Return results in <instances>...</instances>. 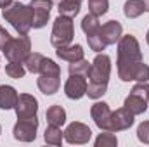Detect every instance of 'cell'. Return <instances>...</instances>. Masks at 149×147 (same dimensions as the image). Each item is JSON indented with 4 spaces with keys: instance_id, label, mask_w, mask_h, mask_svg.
Returning a JSON list of instances; mask_svg holds the SVG:
<instances>
[{
    "instance_id": "cell-1",
    "label": "cell",
    "mask_w": 149,
    "mask_h": 147,
    "mask_svg": "<svg viewBox=\"0 0 149 147\" xmlns=\"http://www.w3.org/2000/svg\"><path fill=\"white\" fill-rule=\"evenodd\" d=\"M142 52L137 38L134 35H125L118 42V78L121 81H134L137 68L142 64Z\"/></svg>"
},
{
    "instance_id": "cell-2",
    "label": "cell",
    "mask_w": 149,
    "mask_h": 147,
    "mask_svg": "<svg viewBox=\"0 0 149 147\" xmlns=\"http://www.w3.org/2000/svg\"><path fill=\"white\" fill-rule=\"evenodd\" d=\"M2 17L7 23H10V26L19 35H28L33 28V10L26 3L12 2L9 7L2 9Z\"/></svg>"
},
{
    "instance_id": "cell-3",
    "label": "cell",
    "mask_w": 149,
    "mask_h": 147,
    "mask_svg": "<svg viewBox=\"0 0 149 147\" xmlns=\"http://www.w3.org/2000/svg\"><path fill=\"white\" fill-rule=\"evenodd\" d=\"M37 85L43 95H54L61 88V68L52 59H43Z\"/></svg>"
},
{
    "instance_id": "cell-4",
    "label": "cell",
    "mask_w": 149,
    "mask_h": 147,
    "mask_svg": "<svg viewBox=\"0 0 149 147\" xmlns=\"http://www.w3.org/2000/svg\"><path fill=\"white\" fill-rule=\"evenodd\" d=\"M74 37V26L73 19L66 17V16H57L52 26V33H50V43L52 47L59 49V47H66L73 42Z\"/></svg>"
},
{
    "instance_id": "cell-5",
    "label": "cell",
    "mask_w": 149,
    "mask_h": 147,
    "mask_svg": "<svg viewBox=\"0 0 149 147\" xmlns=\"http://www.w3.org/2000/svg\"><path fill=\"white\" fill-rule=\"evenodd\" d=\"M2 52L7 57V61L24 62V59L31 54V42L28 35H19L17 38H10L2 49Z\"/></svg>"
},
{
    "instance_id": "cell-6",
    "label": "cell",
    "mask_w": 149,
    "mask_h": 147,
    "mask_svg": "<svg viewBox=\"0 0 149 147\" xmlns=\"http://www.w3.org/2000/svg\"><path fill=\"white\" fill-rule=\"evenodd\" d=\"M109 74H111V59L108 54H97L95 59L90 64V71H88V81L90 83H101V85H108L109 81Z\"/></svg>"
},
{
    "instance_id": "cell-7",
    "label": "cell",
    "mask_w": 149,
    "mask_h": 147,
    "mask_svg": "<svg viewBox=\"0 0 149 147\" xmlns=\"http://www.w3.org/2000/svg\"><path fill=\"white\" fill-rule=\"evenodd\" d=\"M37 130H38V118H23L17 119V123L12 128L14 139L19 142H33L37 139Z\"/></svg>"
},
{
    "instance_id": "cell-8",
    "label": "cell",
    "mask_w": 149,
    "mask_h": 147,
    "mask_svg": "<svg viewBox=\"0 0 149 147\" xmlns=\"http://www.w3.org/2000/svg\"><path fill=\"white\" fill-rule=\"evenodd\" d=\"M64 139L66 142L70 144H87L90 139H92V130L85 125V123H80V121H73L66 126L64 130Z\"/></svg>"
},
{
    "instance_id": "cell-9",
    "label": "cell",
    "mask_w": 149,
    "mask_h": 147,
    "mask_svg": "<svg viewBox=\"0 0 149 147\" xmlns=\"http://www.w3.org/2000/svg\"><path fill=\"white\" fill-rule=\"evenodd\" d=\"M52 0H31L30 7L33 10V28L40 30L47 24L50 17V9H52Z\"/></svg>"
},
{
    "instance_id": "cell-10",
    "label": "cell",
    "mask_w": 149,
    "mask_h": 147,
    "mask_svg": "<svg viewBox=\"0 0 149 147\" xmlns=\"http://www.w3.org/2000/svg\"><path fill=\"white\" fill-rule=\"evenodd\" d=\"M14 111H16L17 119L33 118V116H37V112H38V101L31 94H19L17 102L14 106Z\"/></svg>"
},
{
    "instance_id": "cell-11",
    "label": "cell",
    "mask_w": 149,
    "mask_h": 147,
    "mask_svg": "<svg viewBox=\"0 0 149 147\" xmlns=\"http://www.w3.org/2000/svg\"><path fill=\"white\" fill-rule=\"evenodd\" d=\"M64 94L71 101H78L83 95H87V80H85V76L70 74V78L64 83Z\"/></svg>"
},
{
    "instance_id": "cell-12",
    "label": "cell",
    "mask_w": 149,
    "mask_h": 147,
    "mask_svg": "<svg viewBox=\"0 0 149 147\" xmlns=\"http://www.w3.org/2000/svg\"><path fill=\"white\" fill-rule=\"evenodd\" d=\"M134 114L127 107H120V109L111 112V119H109V132H123L128 130L134 125Z\"/></svg>"
},
{
    "instance_id": "cell-13",
    "label": "cell",
    "mask_w": 149,
    "mask_h": 147,
    "mask_svg": "<svg viewBox=\"0 0 149 147\" xmlns=\"http://www.w3.org/2000/svg\"><path fill=\"white\" fill-rule=\"evenodd\" d=\"M111 112L113 111L109 109V104L106 102H95L92 107H90V116L94 119V123L104 132L108 130L109 132V119H111Z\"/></svg>"
},
{
    "instance_id": "cell-14",
    "label": "cell",
    "mask_w": 149,
    "mask_h": 147,
    "mask_svg": "<svg viewBox=\"0 0 149 147\" xmlns=\"http://www.w3.org/2000/svg\"><path fill=\"white\" fill-rule=\"evenodd\" d=\"M101 35L106 45H116L123 37V26L118 21H108L101 26Z\"/></svg>"
},
{
    "instance_id": "cell-15",
    "label": "cell",
    "mask_w": 149,
    "mask_h": 147,
    "mask_svg": "<svg viewBox=\"0 0 149 147\" xmlns=\"http://www.w3.org/2000/svg\"><path fill=\"white\" fill-rule=\"evenodd\" d=\"M56 54H57V57L63 59V61L74 62V61H78V59H83V47L78 45V43H74V45L70 43V45H66V47H59V49L56 50Z\"/></svg>"
},
{
    "instance_id": "cell-16",
    "label": "cell",
    "mask_w": 149,
    "mask_h": 147,
    "mask_svg": "<svg viewBox=\"0 0 149 147\" xmlns=\"http://www.w3.org/2000/svg\"><path fill=\"white\" fill-rule=\"evenodd\" d=\"M17 92L14 87L10 85H2L0 87V109L3 111H9V109H14L16 102H17Z\"/></svg>"
},
{
    "instance_id": "cell-17",
    "label": "cell",
    "mask_w": 149,
    "mask_h": 147,
    "mask_svg": "<svg viewBox=\"0 0 149 147\" xmlns=\"http://www.w3.org/2000/svg\"><path fill=\"white\" fill-rule=\"evenodd\" d=\"M123 107H127V109L130 111L134 116H139V114H144V112L148 111L149 104H148V101H146V99H142V97H139V95L130 94V95L125 99Z\"/></svg>"
},
{
    "instance_id": "cell-18",
    "label": "cell",
    "mask_w": 149,
    "mask_h": 147,
    "mask_svg": "<svg viewBox=\"0 0 149 147\" xmlns=\"http://www.w3.org/2000/svg\"><path fill=\"white\" fill-rule=\"evenodd\" d=\"M45 119L49 125H54V126H63L66 123V111L63 109L59 104H54L50 106L47 112H45Z\"/></svg>"
},
{
    "instance_id": "cell-19",
    "label": "cell",
    "mask_w": 149,
    "mask_h": 147,
    "mask_svg": "<svg viewBox=\"0 0 149 147\" xmlns=\"http://www.w3.org/2000/svg\"><path fill=\"white\" fill-rule=\"evenodd\" d=\"M81 2L83 0H59L57 10H59L61 16H66V17L73 19L74 16L80 12V9H81Z\"/></svg>"
},
{
    "instance_id": "cell-20",
    "label": "cell",
    "mask_w": 149,
    "mask_h": 147,
    "mask_svg": "<svg viewBox=\"0 0 149 147\" xmlns=\"http://www.w3.org/2000/svg\"><path fill=\"white\" fill-rule=\"evenodd\" d=\"M43 139L47 144L50 146H61L63 140H64V132L61 130V126H54V125H49L45 128V133H43Z\"/></svg>"
},
{
    "instance_id": "cell-21",
    "label": "cell",
    "mask_w": 149,
    "mask_h": 147,
    "mask_svg": "<svg viewBox=\"0 0 149 147\" xmlns=\"http://www.w3.org/2000/svg\"><path fill=\"white\" fill-rule=\"evenodd\" d=\"M144 2L142 0H127L125 5H123V14L128 17V19H135L139 16L144 14Z\"/></svg>"
},
{
    "instance_id": "cell-22",
    "label": "cell",
    "mask_w": 149,
    "mask_h": 147,
    "mask_svg": "<svg viewBox=\"0 0 149 147\" xmlns=\"http://www.w3.org/2000/svg\"><path fill=\"white\" fill-rule=\"evenodd\" d=\"M101 28V23H99V16L88 12L83 19H81V30L85 35H90V33H95L97 30Z\"/></svg>"
},
{
    "instance_id": "cell-23",
    "label": "cell",
    "mask_w": 149,
    "mask_h": 147,
    "mask_svg": "<svg viewBox=\"0 0 149 147\" xmlns=\"http://www.w3.org/2000/svg\"><path fill=\"white\" fill-rule=\"evenodd\" d=\"M43 55L42 54H38V52H31L26 59H24V68H26V71H30V73H40V68H42V62H43Z\"/></svg>"
},
{
    "instance_id": "cell-24",
    "label": "cell",
    "mask_w": 149,
    "mask_h": 147,
    "mask_svg": "<svg viewBox=\"0 0 149 147\" xmlns=\"http://www.w3.org/2000/svg\"><path fill=\"white\" fill-rule=\"evenodd\" d=\"M90 64L92 62H88V61H85V59H78V61H74V62H70V68H68V71L70 74H81V76H88V71H90Z\"/></svg>"
},
{
    "instance_id": "cell-25",
    "label": "cell",
    "mask_w": 149,
    "mask_h": 147,
    "mask_svg": "<svg viewBox=\"0 0 149 147\" xmlns=\"http://www.w3.org/2000/svg\"><path fill=\"white\" fill-rule=\"evenodd\" d=\"M87 42H88V47L94 50V52H102L108 45L104 43V40H102V35H101V28L95 31V33H90V35H87Z\"/></svg>"
},
{
    "instance_id": "cell-26",
    "label": "cell",
    "mask_w": 149,
    "mask_h": 147,
    "mask_svg": "<svg viewBox=\"0 0 149 147\" xmlns=\"http://www.w3.org/2000/svg\"><path fill=\"white\" fill-rule=\"evenodd\" d=\"M118 144V139L114 135V132L104 130V133H99V137L95 139V147H114Z\"/></svg>"
},
{
    "instance_id": "cell-27",
    "label": "cell",
    "mask_w": 149,
    "mask_h": 147,
    "mask_svg": "<svg viewBox=\"0 0 149 147\" xmlns=\"http://www.w3.org/2000/svg\"><path fill=\"white\" fill-rule=\"evenodd\" d=\"M5 73L9 74L10 78H14V80H19V78H23L26 74V68H24L23 62H12V61H9V64H5Z\"/></svg>"
},
{
    "instance_id": "cell-28",
    "label": "cell",
    "mask_w": 149,
    "mask_h": 147,
    "mask_svg": "<svg viewBox=\"0 0 149 147\" xmlns=\"http://www.w3.org/2000/svg\"><path fill=\"white\" fill-rule=\"evenodd\" d=\"M109 9V0H88V12L95 16H104Z\"/></svg>"
},
{
    "instance_id": "cell-29",
    "label": "cell",
    "mask_w": 149,
    "mask_h": 147,
    "mask_svg": "<svg viewBox=\"0 0 149 147\" xmlns=\"http://www.w3.org/2000/svg\"><path fill=\"white\" fill-rule=\"evenodd\" d=\"M106 90H108V85H101V83H87V95L90 97V99H94V101H97V99H101L104 94H106Z\"/></svg>"
},
{
    "instance_id": "cell-30",
    "label": "cell",
    "mask_w": 149,
    "mask_h": 147,
    "mask_svg": "<svg viewBox=\"0 0 149 147\" xmlns=\"http://www.w3.org/2000/svg\"><path fill=\"white\" fill-rule=\"evenodd\" d=\"M137 139L142 144H149V121H142L137 128Z\"/></svg>"
},
{
    "instance_id": "cell-31",
    "label": "cell",
    "mask_w": 149,
    "mask_h": 147,
    "mask_svg": "<svg viewBox=\"0 0 149 147\" xmlns=\"http://www.w3.org/2000/svg\"><path fill=\"white\" fill-rule=\"evenodd\" d=\"M134 81H149V66L146 62H142V64L137 68Z\"/></svg>"
},
{
    "instance_id": "cell-32",
    "label": "cell",
    "mask_w": 149,
    "mask_h": 147,
    "mask_svg": "<svg viewBox=\"0 0 149 147\" xmlns=\"http://www.w3.org/2000/svg\"><path fill=\"white\" fill-rule=\"evenodd\" d=\"M10 38H12V37L9 35V31H7V30H5L3 26H0V50H2L3 47H5V43H7V42H9Z\"/></svg>"
},
{
    "instance_id": "cell-33",
    "label": "cell",
    "mask_w": 149,
    "mask_h": 147,
    "mask_svg": "<svg viewBox=\"0 0 149 147\" xmlns=\"http://www.w3.org/2000/svg\"><path fill=\"white\" fill-rule=\"evenodd\" d=\"M12 3V0H0V9H5Z\"/></svg>"
},
{
    "instance_id": "cell-34",
    "label": "cell",
    "mask_w": 149,
    "mask_h": 147,
    "mask_svg": "<svg viewBox=\"0 0 149 147\" xmlns=\"http://www.w3.org/2000/svg\"><path fill=\"white\" fill-rule=\"evenodd\" d=\"M144 2V9H146V12H149V0H142Z\"/></svg>"
},
{
    "instance_id": "cell-35",
    "label": "cell",
    "mask_w": 149,
    "mask_h": 147,
    "mask_svg": "<svg viewBox=\"0 0 149 147\" xmlns=\"http://www.w3.org/2000/svg\"><path fill=\"white\" fill-rule=\"evenodd\" d=\"M146 42H148V45H149V31H148V35H146Z\"/></svg>"
},
{
    "instance_id": "cell-36",
    "label": "cell",
    "mask_w": 149,
    "mask_h": 147,
    "mask_svg": "<svg viewBox=\"0 0 149 147\" xmlns=\"http://www.w3.org/2000/svg\"><path fill=\"white\" fill-rule=\"evenodd\" d=\"M0 133H2V126H0Z\"/></svg>"
}]
</instances>
